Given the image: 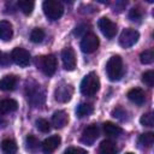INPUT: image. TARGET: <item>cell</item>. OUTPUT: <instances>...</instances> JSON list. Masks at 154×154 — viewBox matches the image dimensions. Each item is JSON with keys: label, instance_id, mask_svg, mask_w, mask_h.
I'll use <instances>...</instances> for the list:
<instances>
[{"label": "cell", "instance_id": "1", "mask_svg": "<svg viewBox=\"0 0 154 154\" xmlns=\"http://www.w3.org/2000/svg\"><path fill=\"white\" fill-rule=\"evenodd\" d=\"M100 88V79L95 72H89L81 82V93L85 96H93Z\"/></svg>", "mask_w": 154, "mask_h": 154}, {"label": "cell", "instance_id": "2", "mask_svg": "<svg viewBox=\"0 0 154 154\" xmlns=\"http://www.w3.org/2000/svg\"><path fill=\"white\" fill-rule=\"evenodd\" d=\"M106 72H107V77L116 82L119 81L123 76V60L119 55H113L108 59L107 64H106Z\"/></svg>", "mask_w": 154, "mask_h": 154}, {"label": "cell", "instance_id": "3", "mask_svg": "<svg viewBox=\"0 0 154 154\" xmlns=\"http://www.w3.org/2000/svg\"><path fill=\"white\" fill-rule=\"evenodd\" d=\"M45 16L51 20L59 19L64 13V6L60 1L57 0H46L42 5Z\"/></svg>", "mask_w": 154, "mask_h": 154}, {"label": "cell", "instance_id": "4", "mask_svg": "<svg viewBox=\"0 0 154 154\" xmlns=\"http://www.w3.org/2000/svg\"><path fill=\"white\" fill-rule=\"evenodd\" d=\"M37 66L46 76H53L57 70V58L54 54H48L40 57L37 59Z\"/></svg>", "mask_w": 154, "mask_h": 154}, {"label": "cell", "instance_id": "5", "mask_svg": "<svg viewBox=\"0 0 154 154\" xmlns=\"http://www.w3.org/2000/svg\"><path fill=\"white\" fill-rule=\"evenodd\" d=\"M140 38V34L137 30L132 29V28H126L122 31L120 36H119V43L122 47L124 48H129L131 46H134Z\"/></svg>", "mask_w": 154, "mask_h": 154}, {"label": "cell", "instance_id": "6", "mask_svg": "<svg viewBox=\"0 0 154 154\" xmlns=\"http://www.w3.org/2000/svg\"><path fill=\"white\" fill-rule=\"evenodd\" d=\"M99 45H100L99 37L94 32H87L81 41V49L84 53H93L97 49Z\"/></svg>", "mask_w": 154, "mask_h": 154}, {"label": "cell", "instance_id": "7", "mask_svg": "<svg viewBox=\"0 0 154 154\" xmlns=\"http://www.w3.org/2000/svg\"><path fill=\"white\" fill-rule=\"evenodd\" d=\"M72 93H73V88L71 84H67L65 82L60 83L57 88H55V91H54V99L58 101V102H67L71 100V96H72Z\"/></svg>", "mask_w": 154, "mask_h": 154}, {"label": "cell", "instance_id": "8", "mask_svg": "<svg viewBox=\"0 0 154 154\" xmlns=\"http://www.w3.org/2000/svg\"><path fill=\"white\" fill-rule=\"evenodd\" d=\"M28 100L34 106H40L45 102V93L38 84L28 85Z\"/></svg>", "mask_w": 154, "mask_h": 154}, {"label": "cell", "instance_id": "9", "mask_svg": "<svg viewBox=\"0 0 154 154\" xmlns=\"http://www.w3.org/2000/svg\"><path fill=\"white\" fill-rule=\"evenodd\" d=\"M11 59L18 65V66H22V67H25L29 65L30 63V54L26 49L24 48H20V47H16L12 53H11Z\"/></svg>", "mask_w": 154, "mask_h": 154}, {"label": "cell", "instance_id": "10", "mask_svg": "<svg viewBox=\"0 0 154 154\" xmlns=\"http://www.w3.org/2000/svg\"><path fill=\"white\" fill-rule=\"evenodd\" d=\"M97 25H99V29L101 30V32L107 38H112L117 32V25L107 17L100 18L99 22H97Z\"/></svg>", "mask_w": 154, "mask_h": 154}, {"label": "cell", "instance_id": "11", "mask_svg": "<svg viewBox=\"0 0 154 154\" xmlns=\"http://www.w3.org/2000/svg\"><path fill=\"white\" fill-rule=\"evenodd\" d=\"M61 60L64 69L67 71H72L76 67V54L71 47H66L61 52Z\"/></svg>", "mask_w": 154, "mask_h": 154}, {"label": "cell", "instance_id": "12", "mask_svg": "<svg viewBox=\"0 0 154 154\" xmlns=\"http://www.w3.org/2000/svg\"><path fill=\"white\" fill-rule=\"evenodd\" d=\"M97 137H99V128H97L95 124H91V125L87 126V128L83 130L81 141H82L84 144L91 146V144L96 141Z\"/></svg>", "mask_w": 154, "mask_h": 154}, {"label": "cell", "instance_id": "13", "mask_svg": "<svg viewBox=\"0 0 154 154\" xmlns=\"http://www.w3.org/2000/svg\"><path fill=\"white\" fill-rule=\"evenodd\" d=\"M61 143V138L58 135L51 136L48 138H46L42 143V152L45 154H52Z\"/></svg>", "mask_w": 154, "mask_h": 154}, {"label": "cell", "instance_id": "14", "mask_svg": "<svg viewBox=\"0 0 154 154\" xmlns=\"http://www.w3.org/2000/svg\"><path fill=\"white\" fill-rule=\"evenodd\" d=\"M69 122V116L65 111H57L54 112L53 117H52V124L54 128L57 129H61L64 128Z\"/></svg>", "mask_w": 154, "mask_h": 154}, {"label": "cell", "instance_id": "15", "mask_svg": "<svg viewBox=\"0 0 154 154\" xmlns=\"http://www.w3.org/2000/svg\"><path fill=\"white\" fill-rule=\"evenodd\" d=\"M128 97L130 101H132L136 105H143L146 101V94L141 88H134V89L129 90Z\"/></svg>", "mask_w": 154, "mask_h": 154}, {"label": "cell", "instance_id": "16", "mask_svg": "<svg viewBox=\"0 0 154 154\" xmlns=\"http://www.w3.org/2000/svg\"><path fill=\"white\" fill-rule=\"evenodd\" d=\"M13 36V28L12 24L8 20H1L0 22V40L2 41H10Z\"/></svg>", "mask_w": 154, "mask_h": 154}, {"label": "cell", "instance_id": "17", "mask_svg": "<svg viewBox=\"0 0 154 154\" xmlns=\"http://www.w3.org/2000/svg\"><path fill=\"white\" fill-rule=\"evenodd\" d=\"M17 84V77L13 75H6L0 79V90L10 91L13 90Z\"/></svg>", "mask_w": 154, "mask_h": 154}, {"label": "cell", "instance_id": "18", "mask_svg": "<svg viewBox=\"0 0 154 154\" xmlns=\"http://www.w3.org/2000/svg\"><path fill=\"white\" fill-rule=\"evenodd\" d=\"M18 108V103L13 99H5L0 101V114H7L14 112Z\"/></svg>", "mask_w": 154, "mask_h": 154}, {"label": "cell", "instance_id": "19", "mask_svg": "<svg viewBox=\"0 0 154 154\" xmlns=\"http://www.w3.org/2000/svg\"><path fill=\"white\" fill-rule=\"evenodd\" d=\"M102 128H103V132H105L106 135H108V136H119V135L123 132L122 128H120L119 125L112 123V122H106V123H103Z\"/></svg>", "mask_w": 154, "mask_h": 154}, {"label": "cell", "instance_id": "20", "mask_svg": "<svg viewBox=\"0 0 154 154\" xmlns=\"http://www.w3.org/2000/svg\"><path fill=\"white\" fill-rule=\"evenodd\" d=\"M99 154H117V147L111 140H105L99 147Z\"/></svg>", "mask_w": 154, "mask_h": 154}, {"label": "cell", "instance_id": "21", "mask_svg": "<svg viewBox=\"0 0 154 154\" xmlns=\"http://www.w3.org/2000/svg\"><path fill=\"white\" fill-rule=\"evenodd\" d=\"M1 150L4 154H16L17 153V143L12 138H5L1 142Z\"/></svg>", "mask_w": 154, "mask_h": 154}, {"label": "cell", "instance_id": "22", "mask_svg": "<svg viewBox=\"0 0 154 154\" xmlns=\"http://www.w3.org/2000/svg\"><path fill=\"white\" fill-rule=\"evenodd\" d=\"M93 113V106L90 103H87V102H83V103H79L76 108V114L77 117L79 118H83V117H87L89 114Z\"/></svg>", "mask_w": 154, "mask_h": 154}, {"label": "cell", "instance_id": "23", "mask_svg": "<svg viewBox=\"0 0 154 154\" xmlns=\"http://www.w3.org/2000/svg\"><path fill=\"white\" fill-rule=\"evenodd\" d=\"M34 6H35V4H34V1H31V0H19V1H18V7H19L20 11H22L24 14H26V16H29V14L32 12Z\"/></svg>", "mask_w": 154, "mask_h": 154}, {"label": "cell", "instance_id": "24", "mask_svg": "<svg viewBox=\"0 0 154 154\" xmlns=\"http://www.w3.org/2000/svg\"><path fill=\"white\" fill-rule=\"evenodd\" d=\"M138 143L142 144L143 147H152L154 143V134L153 132H146L142 134L138 137Z\"/></svg>", "mask_w": 154, "mask_h": 154}, {"label": "cell", "instance_id": "25", "mask_svg": "<svg viewBox=\"0 0 154 154\" xmlns=\"http://www.w3.org/2000/svg\"><path fill=\"white\" fill-rule=\"evenodd\" d=\"M45 38V31L41 28H35L31 30L30 32V40L34 43H40L42 42V40Z\"/></svg>", "mask_w": 154, "mask_h": 154}, {"label": "cell", "instance_id": "26", "mask_svg": "<svg viewBox=\"0 0 154 154\" xmlns=\"http://www.w3.org/2000/svg\"><path fill=\"white\" fill-rule=\"evenodd\" d=\"M140 60L144 65L152 64L153 60H154V52H153V49H147V51L142 52L141 55H140Z\"/></svg>", "mask_w": 154, "mask_h": 154}, {"label": "cell", "instance_id": "27", "mask_svg": "<svg viewBox=\"0 0 154 154\" xmlns=\"http://www.w3.org/2000/svg\"><path fill=\"white\" fill-rule=\"evenodd\" d=\"M140 123L143 126H153L154 125V116H153V113L148 112V113L142 114V117L140 118Z\"/></svg>", "mask_w": 154, "mask_h": 154}, {"label": "cell", "instance_id": "28", "mask_svg": "<svg viewBox=\"0 0 154 154\" xmlns=\"http://www.w3.org/2000/svg\"><path fill=\"white\" fill-rule=\"evenodd\" d=\"M38 140L34 136V135H29L26 137V147L30 152H35L37 148H38Z\"/></svg>", "mask_w": 154, "mask_h": 154}, {"label": "cell", "instance_id": "29", "mask_svg": "<svg viewBox=\"0 0 154 154\" xmlns=\"http://www.w3.org/2000/svg\"><path fill=\"white\" fill-rule=\"evenodd\" d=\"M142 82L148 87H153V84H154V72L152 70L146 71L142 75Z\"/></svg>", "mask_w": 154, "mask_h": 154}, {"label": "cell", "instance_id": "30", "mask_svg": "<svg viewBox=\"0 0 154 154\" xmlns=\"http://www.w3.org/2000/svg\"><path fill=\"white\" fill-rule=\"evenodd\" d=\"M36 128H37L41 132H48V131L51 130V124H49L46 119L40 118V119L36 120Z\"/></svg>", "mask_w": 154, "mask_h": 154}, {"label": "cell", "instance_id": "31", "mask_svg": "<svg viewBox=\"0 0 154 154\" xmlns=\"http://www.w3.org/2000/svg\"><path fill=\"white\" fill-rule=\"evenodd\" d=\"M141 17H142V12H141L140 8H132V10H130L129 18L131 20H138V19H141Z\"/></svg>", "mask_w": 154, "mask_h": 154}, {"label": "cell", "instance_id": "32", "mask_svg": "<svg viewBox=\"0 0 154 154\" xmlns=\"http://www.w3.org/2000/svg\"><path fill=\"white\" fill-rule=\"evenodd\" d=\"M10 63H11V57L7 53L0 51V66H7L10 65Z\"/></svg>", "mask_w": 154, "mask_h": 154}, {"label": "cell", "instance_id": "33", "mask_svg": "<svg viewBox=\"0 0 154 154\" xmlns=\"http://www.w3.org/2000/svg\"><path fill=\"white\" fill-rule=\"evenodd\" d=\"M87 28H88L87 24H81V25H78V26L75 29V31H73L75 36H84V35L87 34V30H88Z\"/></svg>", "mask_w": 154, "mask_h": 154}, {"label": "cell", "instance_id": "34", "mask_svg": "<svg viewBox=\"0 0 154 154\" xmlns=\"http://www.w3.org/2000/svg\"><path fill=\"white\" fill-rule=\"evenodd\" d=\"M64 154H88V152L84 150V149H82V148L70 147V148H67V149L64 152Z\"/></svg>", "mask_w": 154, "mask_h": 154}, {"label": "cell", "instance_id": "35", "mask_svg": "<svg viewBox=\"0 0 154 154\" xmlns=\"http://www.w3.org/2000/svg\"><path fill=\"white\" fill-rule=\"evenodd\" d=\"M112 114H113V117H116V118H118V119L124 120L125 118H124L123 116H125V114H126V112H125L122 107H118L117 109H114V111H113V113H112Z\"/></svg>", "mask_w": 154, "mask_h": 154}, {"label": "cell", "instance_id": "36", "mask_svg": "<svg viewBox=\"0 0 154 154\" xmlns=\"http://www.w3.org/2000/svg\"><path fill=\"white\" fill-rule=\"evenodd\" d=\"M125 154H134V153H131V152H128V153H125Z\"/></svg>", "mask_w": 154, "mask_h": 154}]
</instances>
